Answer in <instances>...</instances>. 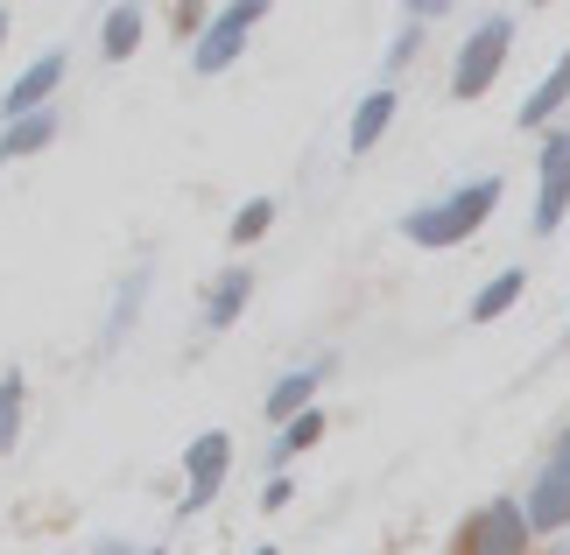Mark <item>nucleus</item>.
Returning a JSON list of instances; mask_svg holds the SVG:
<instances>
[{"label": "nucleus", "instance_id": "obj_1", "mask_svg": "<svg viewBox=\"0 0 570 555\" xmlns=\"http://www.w3.org/2000/svg\"><path fill=\"white\" fill-rule=\"evenodd\" d=\"M493 205H500V176H479V184L436 197V205H423V211H409L402 232L415 239V247H458V239H472L479 226H487Z\"/></svg>", "mask_w": 570, "mask_h": 555}, {"label": "nucleus", "instance_id": "obj_2", "mask_svg": "<svg viewBox=\"0 0 570 555\" xmlns=\"http://www.w3.org/2000/svg\"><path fill=\"white\" fill-rule=\"evenodd\" d=\"M508 50H514V14H487V21L465 36V50H458L451 92H458V99H487L493 78H500V63H508Z\"/></svg>", "mask_w": 570, "mask_h": 555}, {"label": "nucleus", "instance_id": "obj_3", "mask_svg": "<svg viewBox=\"0 0 570 555\" xmlns=\"http://www.w3.org/2000/svg\"><path fill=\"white\" fill-rule=\"evenodd\" d=\"M529 548V506L514 499H493L458 527V555H521Z\"/></svg>", "mask_w": 570, "mask_h": 555}, {"label": "nucleus", "instance_id": "obj_4", "mask_svg": "<svg viewBox=\"0 0 570 555\" xmlns=\"http://www.w3.org/2000/svg\"><path fill=\"white\" fill-rule=\"evenodd\" d=\"M261 14H268V8H261V0H239V8H226V14H212V29L205 36H197V71H226V63L239 57V42H247V29H254V21Z\"/></svg>", "mask_w": 570, "mask_h": 555}, {"label": "nucleus", "instance_id": "obj_5", "mask_svg": "<svg viewBox=\"0 0 570 555\" xmlns=\"http://www.w3.org/2000/svg\"><path fill=\"white\" fill-rule=\"evenodd\" d=\"M570 211V135H550L542 141V197H535V232L550 239Z\"/></svg>", "mask_w": 570, "mask_h": 555}, {"label": "nucleus", "instance_id": "obj_6", "mask_svg": "<svg viewBox=\"0 0 570 555\" xmlns=\"http://www.w3.org/2000/svg\"><path fill=\"white\" fill-rule=\"evenodd\" d=\"M184 464H190V493H184V514H205L212 506V493L226 485V464H233V436H197L190 450H184Z\"/></svg>", "mask_w": 570, "mask_h": 555}, {"label": "nucleus", "instance_id": "obj_7", "mask_svg": "<svg viewBox=\"0 0 570 555\" xmlns=\"http://www.w3.org/2000/svg\"><path fill=\"white\" fill-rule=\"evenodd\" d=\"M324 373H332V359L324 366H296V373H282V380L268 387V422H296L303 415V402L324 387Z\"/></svg>", "mask_w": 570, "mask_h": 555}, {"label": "nucleus", "instance_id": "obj_8", "mask_svg": "<svg viewBox=\"0 0 570 555\" xmlns=\"http://www.w3.org/2000/svg\"><path fill=\"white\" fill-rule=\"evenodd\" d=\"M563 521H570V472L550 464V472L535 478V493H529V527L550 535V527H563Z\"/></svg>", "mask_w": 570, "mask_h": 555}, {"label": "nucleus", "instance_id": "obj_9", "mask_svg": "<svg viewBox=\"0 0 570 555\" xmlns=\"http://www.w3.org/2000/svg\"><path fill=\"white\" fill-rule=\"evenodd\" d=\"M57 78H63V57H57V50H50V57H36L29 71L14 78V92H8V113H21V120H29L36 106L50 99V85H57Z\"/></svg>", "mask_w": 570, "mask_h": 555}, {"label": "nucleus", "instance_id": "obj_10", "mask_svg": "<svg viewBox=\"0 0 570 555\" xmlns=\"http://www.w3.org/2000/svg\"><path fill=\"white\" fill-rule=\"evenodd\" d=\"M247 296H254V275H247V268L218 275V288L205 296V324H212V330H226V324L239 317V309H247Z\"/></svg>", "mask_w": 570, "mask_h": 555}, {"label": "nucleus", "instance_id": "obj_11", "mask_svg": "<svg viewBox=\"0 0 570 555\" xmlns=\"http://www.w3.org/2000/svg\"><path fill=\"white\" fill-rule=\"evenodd\" d=\"M563 99H570V50L557 57V71L542 78V85H535L529 99H521V127H542V120H550V113H557Z\"/></svg>", "mask_w": 570, "mask_h": 555}, {"label": "nucleus", "instance_id": "obj_12", "mask_svg": "<svg viewBox=\"0 0 570 555\" xmlns=\"http://www.w3.org/2000/svg\"><path fill=\"white\" fill-rule=\"evenodd\" d=\"M387 120H394V85H381V92L360 99V113H353V155L374 148V141L387 135Z\"/></svg>", "mask_w": 570, "mask_h": 555}, {"label": "nucleus", "instance_id": "obj_13", "mask_svg": "<svg viewBox=\"0 0 570 555\" xmlns=\"http://www.w3.org/2000/svg\"><path fill=\"white\" fill-rule=\"evenodd\" d=\"M57 135V120L50 113H29V120H14L8 135H0V162H14V155H36V148H50Z\"/></svg>", "mask_w": 570, "mask_h": 555}, {"label": "nucleus", "instance_id": "obj_14", "mask_svg": "<svg viewBox=\"0 0 570 555\" xmlns=\"http://www.w3.org/2000/svg\"><path fill=\"white\" fill-rule=\"evenodd\" d=\"M514 303H521V275L508 268V275H493V281L472 296V324H493V317H508Z\"/></svg>", "mask_w": 570, "mask_h": 555}, {"label": "nucleus", "instance_id": "obj_15", "mask_svg": "<svg viewBox=\"0 0 570 555\" xmlns=\"http://www.w3.org/2000/svg\"><path fill=\"white\" fill-rule=\"evenodd\" d=\"M135 42H141V14L135 8H114V14H106V57H135Z\"/></svg>", "mask_w": 570, "mask_h": 555}, {"label": "nucleus", "instance_id": "obj_16", "mask_svg": "<svg viewBox=\"0 0 570 555\" xmlns=\"http://www.w3.org/2000/svg\"><path fill=\"white\" fill-rule=\"evenodd\" d=\"M21 436V373H0V450H14Z\"/></svg>", "mask_w": 570, "mask_h": 555}, {"label": "nucleus", "instance_id": "obj_17", "mask_svg": "<svg viewBox=\"0 0 570 555\" xmlns=\"http://www.w3.org/2000/svg\"><path fill=\"white\" fill-rule=\"evenodd\" d=\"M317 436H324V415H311V408H303V415L289 422V429H282V443H275V457H296V450H311Z\"/></svg>", "mask_w": 570, "mask_h": 555}, {"label": "nucleus", "instance_id": "obj_18", "mask_svg": "<svg viewBox=\"0 0 570 555\" xmlns=\"http://www.w3.org/2000/svg\"><path fill=\"white\" fill-rule=\"evenodd\" d=\"M268 218H275V205H268V197L239 205V218H233V239H239V247H247V239H261V232H268Z\"/></svg>", "mask_w": 570, "mask_h": 555}, {"label": "nucleus", "instance_id": "obj_19", "mask_svg": "<svg viewBox=\"0 0 570 555\" xmlns=\"http://www.w3.org/2000/svg\"><path fill=\"white\" fill-rule=\"evenodd\" d=\"M141 288H148V268L141 275H127V288H120V309H114V324H106V345L127 330V317H135V303H141Z\"/></svg>", "mask_w": 570, "mask_h": 555}, {"label": "nucleus", "instance_id": "obj_20", "mask_svg": "<svg viewBox=\"0 0 570 555\" xmlns=\"http://www.w3.org/2000/svg\"><path fill=\"white\" fill-rule=\"evenodd\" d=\"M557 464H563V472H570V436H563V443H557Z\"/></svg>", "mask_w": 570, "mask_h": 555}, {"label": "nucleus", "instance_id": "obj_21", "mask_svg": "<svg viewBox=\"0 0 570 555\" xmlns=\"http://www.w3.org/2000/svg\"><path fill=\"white\" fill-rule=\"evenodd\" d=\"M0 36H8V8H0Z\"/></svg>", "mask_w": 570, "mask_h": 555}, {"label": "nucleus", "instance_id": "obj_22", "mask_svg": "<svg viewBox=\"0 0 570 555\" xmlns=\"http://www.w3.org/2000/svg\"><path fill=\"white\" fill-rule=\"evenodd\" d=\"M156 555H163V548H156Z\"/></svg>", "mask_w": 570, "mask_h": 555}]
</instances>
